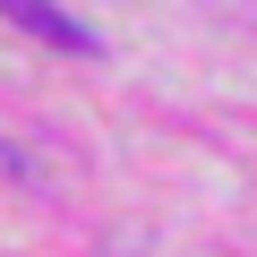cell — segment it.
I'll return each instance as SVG.
<instances>
[{
  "instance_id": "cell-1",
  "label": "cell",
  "mask_w": 257,
  "mask_h": 257,
  "mask_svg": "<svg viewBox=\"0 0 257 257\" xmlns=\"http://www.w3.org/2000/svg\"><path fill=\"white\" fill-rule=\"evenodd\" d=\"M0 18H18L35 43H52V52H77V60H86V52H103V43H94V26H77L60 0H0Z\"/></svg>"
}]
</instances>
